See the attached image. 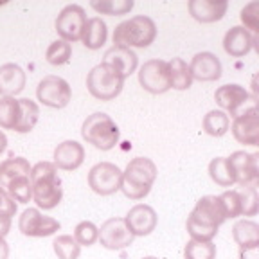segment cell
<instances>
[{
  "label": "cell",
  "instance_id": "obj_1",
  "mask_svg": "<svg viewBox=\"0 0 259 259\" xmlns=\"http://www.w3.org/2000/svg\"><path fill=\"white\" fill-rule=\"evenodd\" d=\"M32 200L44 210H51L60 205L63 198L61 178L58 177V167L53 162H38L31 167Z\"/></svg>",
  "mask_w": 259,
  "mask_h": 259
},
{
  "label": "cell",
  "instance_id": "obj_2",
  "mask_svg": "<svg viewBox=\"0 0 259 259\" xmlns=\"http://www.w3.org/2000/svg\"><path fill=\"white\" fill-rule=\"evenodd\" d=\"M157 180V166L151 158L137 157L128 162L122 173L121 191L130 200H142L148 196Z\"/></svg>",
  "mask_w": 259,
  "mask_h": 259
},
{
  "label": "cell",
  "instance_id": "obj_3",
  "mask_svg": "<svg viewBox=\"0 0 259 259\" xmlns=\"http://www.w3.org/2000/svg\"><path fill=\"white\" fill-rule=\"evenodd\" d=\"M157 38V25L150 16L139 15L122 22L113 31V44L119 47H150Z\"/></svg>",
  "mask_w": 259,
  "mask_h": 259
},
{
  "label": "cell",
  "instance_id": "obj_4",
  "mask_svg": "<svg viewBox=\"0 0 259 259\" xmlns=\"http://www.w3.org/2000/svg\"><path fill=\"white\" fill-rule=\"evenodd\" d=\"M81 137L97 150L108 151L115 148L119 137H121V132L110 115L103 112H96L85 119V122L81 126Z\"/></svg>",
  "mask_w": 259,
  "mask_h": 259
},
{
  "label": "cell",
  "instance_id": "obj_5",
  "mask_svg": "<svg viewBox=\"0 0 259 259\" xmlns=\"http://www.w3.org/2000/svg\"><path fill=\"white\" fill-rule=\"evenodd\" d=\"M124 77L110 65H96L87 76V89L99 101H112L122 92Z\"/></svg>",
  "mask_w": 259,
  "mask_h": 259
},
{
  "label": "cell",
  "instance_id": "obj_6",
  "mask_svg": "<svg viewBox=\"0 0 259 259\" xmlns=\"http://www.w3.org/2000/svg\"><path fill=\"white\" fill-rule=\"evenodd\" d=\"M36 97L41 105L49 108H65L72 99V89L63 77L60 76H45L38 83Z\"/></svg>",
  "mask_w": 259,
  "mask_h": 259
},
{
  "label": "cell",
  "instance_id": "obj_7",
  "mask_svg": "<svg viewBox=\"0 0 259 259\" xmlns=\"http://www.w3.org/2000/svg\"><path fill=\"white\" fill-rule=\"evenodd\" d=\"M87 20L89 18H87L85 9L81 6H65L56 18V32L63 41L74 44V41L81 40V36H83V29L87 25Z\"/></svg>",
  "mask_w": 259,
  "mask_h": 259
},
{
  "label": "cell",
  "instance_id": "obj_8",
  "mask_svg": "<svg viewBox=\"0 0 259 259\" xmlns=\"http://www.w3.org/2000/svg\"><path fill=\"white\" fill-rule=\"evenodd\" d=\"M122 171L112 162H99L89 171V186L96 194L110 196L121 189Z\"/></svg>",
  "mask_w": 259,
  "mask_h": 259
},
{
  "label": "cell",
  "instance_id": "obj_9",
  "mask_svg": "<svg viewBox=\"0 0 259 259\" xmlns=\"http://www.w3.org/2000/svg\"><path fill=\"white\" fill-rule=\"evenodd\" d=\"M61 229L60 222L51 216H44L38 209H25L18 218V231L27 238H47Z\"/></svg>",
  "mask_w": 259,
  "mask_h": 259
},
{
  "label": "cell",
  "instance_id": "obj_10",
  "mask_svg": "<svg viewBox=\"0 0 259 259\" xmlns=\"http://www.w3.org/2000/svg\"><path fill=\"white\" fill-rule=\"evenodd\" d=\"M139 83L150 94H164L171 89L169 69L164 60H148L139 70Z\"/></svg>",
  "mask_w": 259,
  "mask_h": 259
},
{
  "label": "cell",
  "instance_id": "obj_11",
  "mask_svg": "<svg viewBox=\"0 0 259 259\" xmlns=\"http://www.w3.org/2000/svg\"><path fill=\"white\" fill-rule=\"evenodd\" d=\"M135 236L130 232L124 218H110L99 229V243L108 250H122L134 243Z\"/></svg>",
  "mask_w": 259,
  "mask_h": 259
},
{
  "label": "cell",
  "instance_id": "obj_12",
  "mask_svg": "<svg viewBox=\"0 0 259 259\" xmlns=\"http://www.w3.org/2000/svg\"><path fill=\"white\" fill-rule=\"evenodd\" d=\"M231 166L234 184L239 186H250L257 184L259 178V153H247V151H236L231 157H227Z\"/></svg>",
  "mask_w": 259,
  "mask_h": 259
},
{
  "label": "cell",
  "instance_id": "obj_13",
  "mask_svg": "<svg viewBox=\"0 0 259 259\" xmlns=\"http://www.w3.org/2000/svg\"><path fill=\"white\" fill-rule=\"evenodd\" d=\"M232 135L238 142L247 146H259V115L255 106L238 113L232 122Z\"/></svg>",
  "mask_w": 259,
  "mask_h": 259
},
{
  "label": "cell",
  "instance_id": "obj_14",
  "mask_svg": "<svg viewBox=\"0 0 259 259\" xmlns=\"http://www.w3.org/2000/svg\"><path fill=\"white\" fill-rule=\"evenodd\" d=\"M124 222L134 236H148L155 231L158 218L153 207L146 205V203H137L135 207L130 209Z\"/></svg>",
  "mask_w": 259,
  "mask_h": 259
},
{
  "label": "cell",
  "instance_id": "obj_15",
  "mask_svg": "<svg viewBox=\"0 0 259 259\" xmlns=\"http://www.w3.org/2000/svg\"><path fill=\"white\" fill-rule=\"evenodd\" d=\"M191 16L202 24H212L222 20L229 9L227 0H189L187 2Z\"/></svg>",
  "mask_w": 259,
  "mask_h": 259
},
{
  "label": "cell",
  "instance_id": "obj_16",
  "mask_svg": "<svg viewBox=\"0 0 259 259\" xmlns=\"http://www.w3.org/2000/svg\"><path fill=\"white\" fill-rule=\"evenodd\" d=\"M85 160V148L76 141H63L54 150V166L63 171H74Z\"/></svg>",
  "mask_w": 259,
  "mask_h": 259
},
{
  "label": "cell",
  "instance_id": "obj_17",
  "mask_svg": "<svg viewBox=\"0 0 259 259\" xmlns=\"http://www.w3.org/2000/svg\"><path fill=\"white\" fill-rule=\"evenodd\" d=\"M189 70L193 79L216 81L222 77V61L212 53H198L191 60Z\"/></svg>",
  "mask_w": 259,
  "mask_h": 259
},
{
  "label": "cell",
  "instance_id": "obj_18",
  "mask_svg": "<svg viewBox=\"0 0 259 259\" xmlns=\"http://www.w3.org/2000/svg\"><path fill=\"white\" fill-rule=\"evenodd\" d=\"M103 63L110 65L112 69H115L126 79L130 74L135 72L137 63H139V58L132 49L113 45L112 49H108V51L105 53V56H103Z\"/></svg>",
  "mask_w": 259,
  "mask_h": 259
},
{
  "label": "cell",
  "instance_id": "obj_19",
  "mask_svg": "<svg viewBox=\"0 0 259 259\" xmlns=\"http://www.w3.org/2000/svg\"><path fill=\"white\" fill-rule=\"evenodd\" d=\"M254 41H255V38L252 36L247 29L236 25V27L227 31L225 38H223V49H225V53L229 54V56L243 58L252 51Z\"/></svg>",
  "mask_w": 259,
  "mask_h": 259
},
{
  "label": "cell",
  "instance_id": "obj_20",
  "mask_svg": "<svg viewBox=\"0 0 259 259\" xmlns=\"http://www.w3.org/2000/svg\"><path fill=\"white\" fill-rule=\"evenodd\" d=\"M25 76L24 69L16 63H6L0 67V96L2 97H15L25 89Z\"/></svg>",
  "mask_w": 259,
  "mask_h": 259
},
{
  "label": "cell",
  "instance_id": "obj_21",
  "mask_svg": "<svg viewBox=\"0 0 259 259\" xmlns=\"http://www.w3.org/2000/svg\"><path fill=\"white\" fill-rule=\"evenodd\" d=\"M214 101L231 115H238L239 108L247 105L248 92L241 85H223L214 92Z\"/></svg>",
  "mask_w": 259,
  "mask_h": 259
},
{
  "label": "cell",
  "instance_id": "obj_22",
  "mask_svg": "<svg viewBox=\"0 0 259 259\" xmlns=\"http://www.w3.org/2000/svg\"><path fill=\"white\" fill-rule=\"evenodd\" d=\"M193 214L196 218H200L202 222L209 223V225L220 227L225 222V212H223V207L220 203L218 196H203L196 202V207L193 209Z\"/></svg>",
  "mask_w": 259,
  "mask_h": 259
},
{
  "label": "cell",
  "instance_id": "obj_23",
  "mask_svg": "<svg viewBox=\"0 0 259 259\" xmlns=\"http://www.w3.org/2000/svg\"><path fill=\"white\" fill-rule=\"evenodd\" d=\"M106 38H108V29H106L105 22H103L99 16L89 18L85 29H83V36H81L83 45H85L87 49L96 51V49H101L103 45H105Z\"/></svg>",
  "mask_w": 259,
  "mask_h": 259
},
{
  "label": "cell",
  "instance_id": "obj_24",
  "mask_svg": "<svg viewBox=\"0 0 259 259\" xmlns=\"http://www.w3.org/2000/svg\"><path fill=\"white\" fill-rule=\"evenodd\" d=\"M24 175H31V166H29L27 158L24 157H13L8 160L0 162V187L6 189L11 180Z\"/></svg>",
  "mask_w": 259,
  "mask_h": 259
},
{
  "label": "cell",
  "instance_id": "obj_25",
  "mask_svg": "<svg viewBox=\"0 0 259 259\" xmlns=\"http://www.w3.org/2000/svg\"><path fill=\"white\" fill-rule=\"evenodd\" d=\"M232 238L239 245V248L259 245V225L252 220H239L232 227Z\"/></svg>",
  "mask_w": 259,
  "mask_h": 259
},
{
  "label": "cell",
  "instance_id": "obj_26",
  "mask_svg": "<svg viewBox=\"0 0 259 259\" xmlns=\"http://www.w3.org/2000/svg\"><path fill=\"white\" fill-rule=\"evenodd\" d=\"M167 69H169L171 89L187 90L193 85V76H191L189 65L182 58H173L171 61H167Z\"/></svg>",
  "mask_w": 259,
  "mask_h": 259
},
{
  "label": "cell",
  "instance_id": "obj_27",
  "mask_svg": "<svg viewBox=\"0 0 259 259\" xmlns=\"http://www.w3.org/2000/svg\"><path fill=\"white\" fill-rule=\"evenodd\" d=\"M18 105H20V117L16 122L15 130L13 132H18V134H29L38 122L40 117V108L34 101L24 97V99H18Z\"/></svg>",
  "mask_w": 259,
  "mask_h": 259
},
{
  "label": "cell",
  "instance_id": "obj_28",
  "mask_svg": "<svg viewBox=\"0 0 259 259\" xmlns=\"http://www.w3.org/2000/svg\"><path fill=\"white\" fill-rule=\"evenodd\" d=\"M231 128V119L222 110H212L203 117V132L210 137H222Z\"/></svg>",
  "mask_w": 259,
  "mask_h": 259
},
{
  "label": "cell",
  "instance_id": "obj_29",
  "mask_svg": "<svg viewBox=\"0 0 259 259\" xmlns=\"http://www.w3.org/2000/svg\"><path fill=\"white\" fill-rule=\"evenodd\" d=\"M186 229L193 241H212V238L218 234V227L202 222V220L196 218L193 212H191L189 218H187Z\"/></svg>",
  "mask_w": 259,
  "mask_h": 259
},
{
  "label": "cell",
  "instance_id": "obj_30",
  "mask_svg": "<svg viewBox=\"0 0 259 259\" xmlns=\"http://www.w3.org/2000/svg\"><path fill=\"white\" fill-rule=\"evenodd\" d=\"M209 177L212 182H216L220 187H231L234 186V177H232L231 166L225 157H216L209 164Z\"/></svg>",
  "mask_w": 259,
  "mask_h": 259
},
{
  "label": "cell",
  "instance_id": "obj_31",
  "mask_svg": "<svg viewBox=\"0 0 259 259\" xmlns=\"http://www.w3.org/2000/svg\"><path fill=\"white\" fill-rule=\"evenodd\" d=\"M20 117V105L15 97H0V128L15 130Z\"/></svg>",
  "mask_w": 259,
  "mask_h": 259
},
{
  "label": "cell",
  "instance_id": "obj_32",
  "mask_svg": "<svg viewBox=\"0 0 259 259\" xmlns=\"http://www.w3.org/2000/svg\"><path fill=\"white\" fill-rule=\"evenodd\" d=\"M90 8L101 15L121 16L134 9V0H92Z\"/></svg>",
  "mask_w": 259,
  "mask_h": 259
},
{
  "label": "cell",
  "instance_id": "obj_33",
  "mask_svg": "<svg viewBox=\"0 0 259 259\" xmlns=\"http://www.w3.org/2000/svg\"><path fill=\"white\" fill-rule=\"evenodd\" d=\"M8 194L11 196L15 202L18 203H27L32 198V186H31V175H24L18 177L15 180L9 182V186L6 187Z\"/></svg>",
  "mask_w": 259,
  "mask_h": 259
},
{
  "label": "cell",
  "instance_id": "obj_34",
  "mask_svg": "<svg viewBox=\"0 0 259 259\" xmlns=\"http://www.w3.org/2000/svg\"><path fill=\"white\" fill-rule=\"evenodd\" d=\"M53 248L54 254L58 255V259H77L81 254V247L77 245L74 236L69 234H61L58 238H54Z\"/></svg>",
  "mask_w": 259,
  "mask_h": 259
},
{
  "label": "cell",
  "instance_id": "obj_35",
  "mask_svg": "<svg viewBox=\"0 0 259 259\" xmlns=\"http://www.w3.org/2000/svg\"><path fill=\"white\" fill-rule=\"evenodd\" d=\"M239 194V205H241L243 216H255L259 210V200H257V184L250 186H241L238 191Z\"/></svg>",
  "mask_w": 259,
  "mask_h": 259
},
{
  "label": "cell",
  "instance_id": "obj_36",
  "mask_svg": "<svg viewBox=\"0 0 259 259\" xmlns=\"http://www.w3.org/2000/svg\"><path fill=\"white\" fill-rule=\"evenodd\" d=\"M70 58H72V45L63 40L53 41V44L49 45L47 53H45V60L51 65H54V67L69 63Z\"/></svg>",
  "mask_w": 259,
  "mask_h": 259
},
{
  "label": "cell",
  "instance_id": "obj_37",
  "mask_svg": "<svg viewBox=\"0 0 259 259\" xmlns=\"http://www.w3.org/2000/svg\"><path fill=\"white\" fill-rule=\"evenodd\" d=\"M186 259H216V245L212 241H187L184 248Z\"/></svg>",
  "mask_w": 259,
  "mask_h": 259
},
{
  "label": "cell",
  "instance_id": "obj_38",
  "mask_svg": "<svg viewBox=\"0 0 259 259\" xmlns=\"http://www.w3.org/2000/svg\"><path fill=\"white\" fill-rule=\"evenodd\" d=\"M99 236V229L94 225L92 222H81L74 229V239L77 241L79 247H90L97 241Z\"/></svg>",
  "mask_w": 259,
  "mask_h": 259
},
{
  "label": "cell",
  "instance_id": "obj_39",
  "mask_svg": "<svg viewBox=\"0 0 259 259\" xmlns=\"http://www.w3.org/2000/svg\"><path fill=\"white\" fill-rule=\"evenodd\" d=\"M218 198L223 207V212H225V218H238V216H241V205H239L238 191L236 189L225 191Z\"/></svg>",
  "mask_w": 259,
  "mask_h": 259
},
{
  "label": "cell",
  "instance_id": "obj_40",
  "mask_svg": "<svg viewBox=\"0 0 259 259\" xmlns=\"http://www.w3.org/2000/svg\"><path fill=\"white\" fill-rule=\"evenodd\" d=\"M239 18L248 32H259V2H250L245 6L241 9Z\"/></svg>",
  "mask_w": 259,
  "mask_h": 259
},
{
  "label": "cell",
  "instance_id": "obj_41",
  "mask_svg": "<svg viewBox=\"0 0 259 259\" xmlns=\"http://www.w3.org/2000/svg\"><path fill=\"white\" fill-rule=\"evenodd\" d=\"M16 214V202L8 194V191L0 187V216H11Z\"/></svg>",
  "mask_w": 259,
  "mask_h": 259
},
{
  "label": "cell",
  "instance_id": "obj_42",
  "mask_svg": "<svg viewBox=\"0 0 259 259\" xmlns=\"http://www.w3.org/2000/svg\"><path fill=\"white\" fill-rule=\"evenodd\" d=\"M239 259H259V245L239 248Z\"/></svg>",
  "mask_w": 259,
  "mask_h": 259
},
{
  "label": "cell",
  "instance_id": "obj_43",
  "mask_svg": "<svg viewBox=\"0 0 259 259\" xmlns=\"http://www.w3.org/2000/svg\"><path fill=\"white\" fill-rule=\"evenodd\" d=\"M11 231V218L8 216H0V239H4Z\"/></svg>",
  "mask_w": 259,
  "mask_h": 259
},
{
  "label": "cell",
  "instance_id": "obj_44",
  "mask_svg": "<svg viewBox=\"0 0 259 259\" xmlns=\"http://www.w3.org/2000/svg\"><path fill=\"white\" fill-rule=\"evenodd\" d=\"M9 255V247L4 239H0V259H8Z\"/></svg>",
  "mask_w": 259,
  "mask_h": 259
},
{
  "label": "cell",
  "instance_id": "obj_45",
  "mask_svg": "<svg viewBox=\"0 0 259 259\" xmlns=\"http://www.w3.org/2000/svg\"><path fill=\"white\" fill-rule=\"evenodd\" d=\"M6 148H8V137H6L4 132H0V155L4 153Z\"/></svg>",
  "mask_w": 259,
  "mask_h": 259
},
{
  "label": "cell",
  "instance_id": "obj_46",
  "mask_svg": "<svg viewBox=\"0 0 259 259\" xmlns=\"http://www.w3.org/2000/svg\"><path fill=\"white\" fill-rule=\"evenodd\" d=\"M142 259H158V257H153V255H148V257H142Z\"/></svg>",
  "mask_w": 259,
  "mask_h": 259
}]
</instances>
